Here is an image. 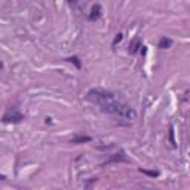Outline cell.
<instances>
[{"label":"cell","mask_w":190,"mask_h":190,"mask_svg":"<svg viewBox=\"0 0 190 190\" xmlns=\"http://www.w3.org/2000/svg\"><path fill=\"white\" fill-rule=\"evenodd\" d=\"M171 45H172V40L168 37H162L159 40V48H162V49H166V48H169Z\"/></svg>","instance_id":"obj_6"},{"label":"cell","mask_w":190,"mask_h":190,"mask_svg":"<svg viewBox=\"0 0 190 190\" xmlns=\"http://www.w3.org/2000/svg\"><path fill=\"white\" fill-rule=\"evenodd\" d=\"M138 48H142V46H141V42H140V39L137 37V39H134L132 43L129 45V52H131V54H135V52L138 51Z\"/></svg>","instance_id":"obj_4"},{"label":"cell","mask_w":190,"mask_h":190,"mask_svg":"<svg viewBox=\"0 0 190 190\" xmlns=\"http://www.w3.org/2000/svg\"><path fill=\"white\" fill-rule=\"evenodd\" d=\"M68 61H70V63H74V64H76V67H77V68H80V63H79V59H77L76 57H71V58H68Z\"/></svg>","instance_id":"obj_11"},{"label":"cell","mask_w":190,"mask_h":190,"mask_svg":"<svg viewBox=\"0 0 190 190\" xmlns=\"http://www.w3.org/2000/svg\"><path fill=\"white\" fill-rule=\"evenodd\" d=\"M85 141H91V137H86V135H79V137H74L71 142L73 144H80V142H85Z\"/></svg>","instance_id":"obj_7"},{"label":"cell","mask_w":190,"mask_h":190,"mask_svg":"<svg viewBox=\"0 0 190 190\" xmlns=\"http://www.w3.org/2000/svg\"><path fill=\"white\" fill-rule=\"evenodd\" d=\"M142 174H147V175H150V177H158L159 175V172L158 171H147V169H140Z\"/></svg>","instance_id":"obj_8"},{"label":"cell","mask_w":190,"mask_h":190,"mask_svg":"<svg viewBox=\"0 0 190 190\" xmlns=\"http://www.w3.org/2000/svg\"><path fill=\"white\" fill-rule=\"evenodd\" d=\"M100 15H101V6H100V5H94L92 9H91V15H89V18L91 19H98L100 18Z\"/></svg>","instance_id":"obj_3"},{"label":"cell","mask_w":190,"mask_h":190,"mask_svg":"<svg viewBox=\"0 0 190 190\" xmlns=\"http://www.w3.org/2000/svg\"><path fill=\"white\" fill-rule=\"evenodd\" d=\"M122 39H124V36H122V34L119 33V34H117V36L114 37V40H113V46H116V45H117V43H119V42H120Z\"/></svg>","instance_id":"obj_10"},{"label":"cell","mask_w":190,"mask_h":190,"mask_svg":"<svg viewBox=\"0 0 190 190\" xmlns=\"http://www.w3.org/2000/svg\"><path fill=\"white\" fill-rule=\"evenodd\" d=\"M88 100L91 103L97 104L103 112L110 114H117L120 113L122 107H124V103L120 100H117L113 94L107 92V91H103V89H91L88 92Z\"/></svg>","instance_id":"obj_1"},{"label":"cell","mask_w":190,"mask_h":190,"mask_svg":"<svg viewBox=\"0 0 190 190\" xmlns=\"http://www.w3.org/2000/svg\"><path fill=\"white\" fill-rule=\"evenodd\" d=\"M24 119V116L18 112H10V113H6L3 116V122L5 124H18Z\"/></svg>","instance_id":"obj_2"},{"label":"cell","mask_w":190,"mask_h":190,"mask_svg":"<svg viewBox=\"0 0 190 190\" xmlns=\"http://www.w3.org/2000/svg\"><path fill=\"white\" fill-rule=\"evenodd\" d=\"M129 159L125 156V153L124 152H120V153H117V154H114L113 158L110 159V162H128Z\"/></svg>","instance_id":"obj_5"},{"label":"cell","mask_w":190,"mask_h":190,"mask_svg":"<svg viewBox=\"0 0 190 190\" xmlns=\"http://www.w3.org/2000/svg\"><path fill=\"white\" fill-rule=\"evenodd\" d=\"M169 141L172 146H175V140H174V128H169Z\"/></svg>","instance_id":"obj_9"}]
</instances>
